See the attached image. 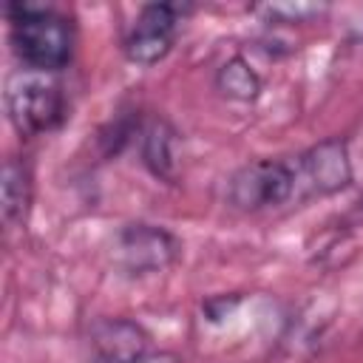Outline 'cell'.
Wrapping results in <instances>:
<instances>
[{
  "label": "cell",
  "mask_w": 363,
  "mask_h": 363,
  "mask_svg": "<svg viewBox=\"0 0 363 363\" xmlns=\"http://www.w3.org/2000/svg\"><path fill=\"white\" fill-rule=\"evenodd\" d=\"M9 40L23 68L60 74L74 60V23L62 11L40 3H9Z\"/></svg>",
  "instance_id": "obj_1"
},
{
  "label": "cell",
  "mask_w": 363,
  "mask_h": 363,
  "mask_svg": "<svg viewBox=\"0 0 363 363\" xmlns=\"http://www.w3.org/2000/svg\"><path fill=\"white\" fill-rule=\"evenodd\" d=\"M3 99H6V113L20 136L51 133L68 116V102L54 74L17 68L6 79Z\"/></svg>",
  "instance_id": "obj_2"
},
{
  "label": "cell",
  "mask_w": 363,
  "mask_h": 363,
  "mask_svg": "<svg viewBox=\"0 0 363 363\" xmlns=\"http://www.w3.org/2000/svg\"><path fill=\"white\" fill-rule=\"evenodd\" d=\"M298 193L295 164L284 159H255L227 179V204L238 213H261L286 204Z\"/></svg>",
  "instance_id": "obj_3"
},
{
  "label": "cell",
  "mask_w": 363,
  "mask_h": 363,
  "mask_svg": "<svg viewBox=\"0 0 363 363\" xmlns=\"http://www.w3.org/2000/svg\"><path fill=\"white\" fill-rule=\"evenodd\" d=\"M182 258V241L173 230L150 221H130L113 238V261L128 275H156Z\"/></svg>",
  "instance_id": "obj_4"
},
{
  "label": "cell",
  "mask_w": 363,
  "mask_h": 363,
  "mask_svg": "<svg viewBox=\"0 0 363 363\" xmlns=\"http://www.w3.org/2000/svg\"><path fill=\"white\" fill-rule=\"evenodd\" d=\"M190 14V6L182 3H147L139 9L136 20L128 26L122 37V54L128 62L150 68L162 62L176 43L179 23Z\"/></svg>",
  "instance_id": "obj_5"
},
{
  "label": "cell",
  "mask_w": 363,
  "mask_h": 363,
  "mask_svg": "<svg viewBox=\"0 0 363 363\" xmlns=\"http://www.w3.org/2000/svg\"><path fill=\"white\" fill-rule=\"evenodd\" d=\"M298 187L309 196H335L354 182V164L346 136H326L295 159Z\"/></svg>",
  "instance_id": "obj_6"
},
{
  "label": "cell",
  "mask_w": 363,
  "mask_h": 363,
  "mask_svg": "<svg viewBox=\"0 0 363 363\" xmlns=\"http://www.w3.org/2000/svg\"><path fill=\"white\" fill-rule=\"evenodd\" d=\"M85 343L91 363H130L153 352L147 329L130 318H96Z\"/></svg>",
  "instance_id": "obj_7"
},
{
  "label": "cell",
  "mask_w": 363,
  "mask_h": 363,
  "mask_svg": "<svg viewBox=\"0 0 363 363\" xmlns=\"http://www.w3.org/2000/svg\"><path fill=\"white\" fill-rule=\"evenodd\" d=\"M182 133L164 116H150L139 128V159L147 173L164 184H176L182 176Z\"/></svg>",
  "instance_id": "obj_8"
},
{
  "label": "cell",
  "mask_w": 363,
  "mask_h": 363,
  "mask_svg": "<svg viewBox=\"0 0 363 363\" xmlns=\"http://www.w3.org/2000/svg\"><path fill=\"white\" fill-rule=\"evenodd\" d=\"M34 201V170L23 156H11L3 162L0 173V207L3 221L9 227L26 224Z\"/></svg>",
  "instance_id": "obj_9"
},
{
  "label": "cell",
  "mask_w": 363,
  "mask_h": 363,
  "mask_svg": "<svg viewBox=\"0 0 363 363\" xmlns=\"http://www.w3.org/2000/svg\"><path fill=\"white\" fill-rule=\"evenodd\" d=\"M213 85H216V91H218L224 99L238 102V105L255 102V99L261 96V91H264V82H261L258 71H255L241 54L227 57V60L216 68Z\"/></svg>",
  "instance_id": "obj_10"
},
{
  "label": "cell",
  "mask_w": 363,
  "mask_h": 363,
  "mask_svg": "<svg viewBox=\"0 0 363 363\" xmlns=\"http://www.w3.org/2000/svg\"><path fill=\"white\" fill-rule=\"evenodd\" d=\"M258 14H264L269 23H309L320 14H326V6L320 3H267L255 9Z\"/></svg>",
  "instance_id": "obj_11"
},
{
  "label": "cell",
  "mask_w": 363,
  "mask_h": 363,
  "mask_svg": "<svg viewBox=\"0 0 363 363\" xmlns=\"http://www.w3.org/2000/svg\"><path fill=\"white\" fill-rule=\"evenodd\" d=\"M238 301H241L238 295H230V298H227V295H216V298H210V301H204V306H201V309H204V315H207V320H213V323H216V320H221V318H227V315L233 312V306H235Z\"/></svg>",
  "instance_id": "obj_12"
},
{
  "label": "cell",
  "mask_w": 363,
  "mask_h": 363,
  "mask_svg": "<svg viewBox=\"0 0 363 363\" xmlns=\"http://www.w3.org/2000/svg\"><path fill=\"white\" fill-rule=\"evenodd\" d=\"M130 363H182V357H179L176 352H164V349H159V352H147L145 357L130 360Z\"/></svg>",
  "instance_id": "obj_13"
},
{
  "label": "cell",
  "mask_w": 363,
  "mask_h": 363,
  "mask_svg": "<svg viewBox=\"0 0 363 363\" xmlns=\"http://www.w3.org/2000/svg\"><path fill=\"white\" fill-rule=\"evenodd\" d=\"M360 210H363V199H360Z\"/></svg>",
  "instance_id": "obj_14"
}]
</instances>
